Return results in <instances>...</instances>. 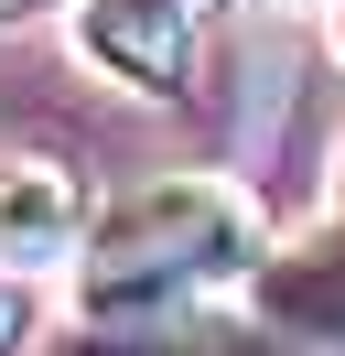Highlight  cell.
I'll list each match as a JSON object with an SVG mask.
<instances>
[{"mask_svg": "<svg viewBox=\"0 0 345 356\" xmlns=\"http://www.w3.org/2000/svg\"><path fill=\"white\" fill-rule=\"evenodd\" d=\"M259 259H270V227L227 173H151L108 216H86L76 302L86 324H151L205 302L216 281H259Z\"/></svg>", "mask_w": 345, "mask_h": 356, "instance_id": "cell-1", "label": "cell"}, {"mask_svg": "<svg viewBox=\"0 0 345 356\" xmlns=\"http://www.w3.org/2000/svg\"><path fill=\"white\" fill-rule=\"evenodd\" d=\"M76 54L119 76L129 97H184L194 76V11L184 0H76Z\"/></svg>", "mask_w": 345, "mask_h": 356, "instance_id": "cell-2", "label": "cell"}, {"mask_svg": "<svg viewBox=\"0 0 345 356\" xmlns=\"http://www.w3.org/2000/svg\"><path fill=\"white\" fill-rule=\"evenodd\" d=\"M86 238V195L65 162L43 152H0V259H54Z\"/></svg>", "mask_w": 345, "mask_h": 356, "instance_id": "cell-3", "label": "cell"}, {"mask_svg": "<svg viewBox=\"0 0 345 356\" xmlns=\"http://www.w3.org/2000/svg\"><path fill=\"white\" fill-rule=\"evenodd\" d=\"M54 356H313L280 324H205V313H151V324H86Z\"/></svg>", "mask_w": 345, "mask_h": 356, "instance_id": "cell-4", "label": "cell"}, {"mask_svg": "<svg viewBox=\"0 0 345 356\" xmlns=\"http://www.w3.org/2000/svg\"><path fill=\"white\" fill-rule=\"evenodd\" d=\"M259 313L280 334H313V346H345V227L291 259H259Z\"/></svg>", "mask_w": 345, "mask_h": 356, "instance_id": "cell-5", "label": "cell"}, {"mask_svg": "<svg viewBox=\"0 0 345 356\" xmlns=\"http://www.w3.org/2000/svg\"><path fill=\"white\" fill-rule=\"evenodd\" d=\"M22 313H33V302H22V281H0V356L22 346Z\"/></svg>", "mask_w": 345, "mask_h": 356, "instance_id": "cell-6", "label": "cell"}, {"mask_svg": "<svg viewBox=\"0 0 345 356\" xmlns=\"http://www.w3.org/2000/svg\"><path fill=\"white\" fill-rule=\"evenodd\" d=\"M335 44H345V0H335Z\"/></svg>", "mask_w": 345, "mask_h": 356, "instance_id": "cell-7", "label": "cell"}, {"mask_svg": "<svg viewBox=\"0 0 345 356\" xmlns=\"http://www.w3.org/2000/svg\"><path fill=\"white\" fill-rule=\"evenodd\" d=\"M184 11H205V0H184Z\"/></svg>", "mask_w": 345, "mask_h": 356, "instance_id": "cell-8", "label": "cell"}]
</instances>
